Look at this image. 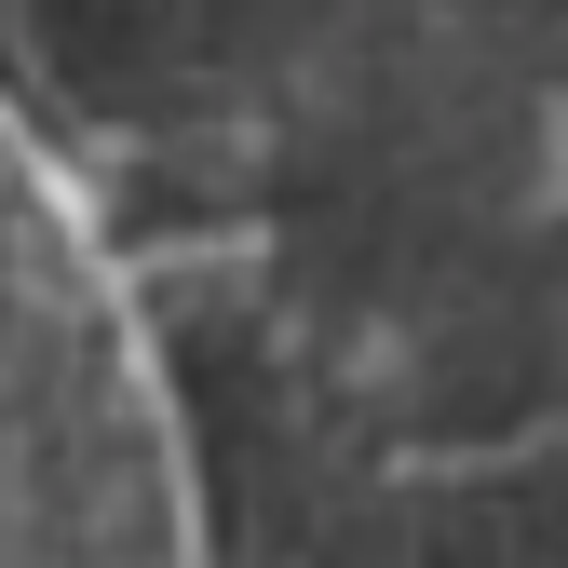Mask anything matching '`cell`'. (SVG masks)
Instances as JSON below:
<instances>
[{
  "label": "cell",
  "mask_w": 568,
  "mask_h": 568,
  "mask_svg": "<svg viewBox=\"0 0 568 568\" xmlns=\"http://www.w3.org/2000/svg\"><path fill=\"white\" fill-rule=\"evenodd\" d=\"M0 568H203L150 338L14 109H0Z\"/></svg>",
  "instance_id": "cell-1"
}]
</instances>
